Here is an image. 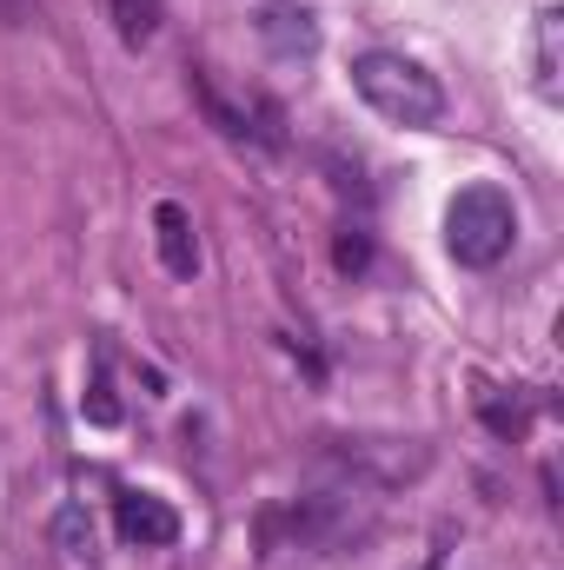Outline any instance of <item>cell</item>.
<instances>
[{"label":"cell","mask_w":564,"mask_h":570,"mask_svg":"<svg viewBox=\"0 0 564 570\" xmlns=\"http://www.w3.org/2000/svg\"><path fill=\"white\" fill-rule=\"evenodd\" d=\"M352 87L392 127H438L445 120V87L406 53H359L352 60Z\"/></svg>","instance_id":"obj_1"},{"label":"cell","mask_w":564,"mask_h":570,"mask_svg":"<svg viewBox=\"0 0 564 570\" xmlns=\"http://www.w3.org/2000/svg\"><path fill=\"white\" fill-rule=\"evenodd\" d=\"M518 239V206L498 193V186H465L451 206H445V246L458 266L471 273H492Z\"/></svg>","instance_id":"obj_2"},{"label":"cell","mask_w":564,"mask_h":570,"mask_svg":"<svg viewBox=\"0 0 564 570\" xmlns=\"http://www.w3.org/2000/svg\"><path fill=\"white\" fill-rule=\"evenodd\" d=\"M532 87L545 107L564 100V7H538L532 20Z\"/></svg>","instance_id":"obj_3"},{"label":"cell","mask_w":564,"mask_h":570,"mask_svg":"<svg viewBox=\"0 0 564 570\" xmlns=\"http://www.w3.org/2000/svg\"><path fill=\"white\" fill-rule=\"evenodd\" d=\"M153 246H159V266L173 279H193L200 273V239H193V213L179 199H159L153 206Z\"/></svg>","instance_id":"obj_4"},{"label":"cell","mask_w":564,"mask_h":570,"mask_svg":"<svg viewBox=\"0 0 564 570\" xmlns=\"http://www.w3.org/2000/svg\"><path fill=\"white\" fill-rule=\"evenodd\" d=\"M260 40H266L273 60H312V53H319V27H312V13L292 7V0L260 7Z\"/></svg>","instance_id":"obj_5"},{"label":"cell","mask_w":564,"mask_h":570,"mask_svg":"<svg viewBox=\"0 0 564 570\" xmlns=\"http://www.w3.org/2000/svg\"><path fill=\"white\" fill-rule=\"evenodd\" d=\"M114 518H120V538H127V544H140V551H166V544L179 538L173 504H159V498H146V491H120Z\"/></svg>","instance_id":"obj_6"},{"label":"cell","mask_w":564,"mask_h":570,"mask_svg":"<svg viewBox=\"0 0 564 570\" xmlns=\"http://www.w3.org/2000/svg\"><path fill=\"white\" fill-rule=\"evenodd\" d=\"M107 13H114V33H120V47H134V53H146V47L159 40L166 0H107Z\"/></svg>","instance_id":"obj_7"},{"label":"cell","mask_w":564,"mask_h":570,"mask_svg":"<svg viewBox=\"0 0 564 570\" xmlns=\"http://www.w3.org/2000/svg\"><path fill=\"white\" fill-rule=\"evenodd\" d=\"M54 538H60V544H67L74 558H87V551H94V524H87V518H80L74 504H67V511L54 518Z\"/></svg>","instance_id":"obj_8"},{"label":"cell","mask_w":564,"mask_h":570,"mask_svg":"<svg viewBox=\"0 0 564 570\" xmlns=\"http://www.w3.org/2000/svg\"><path fill=\"white\" fill-rule=\"evenodd\" d=\"M87 419H94V425H114V419H120V405L107 399V372H94V392H87Z\"/></svg>","instance_id":"obj_9"},{"label":"cell","mask_w":564,"mask_h":570,"mask_svg":"<svg viewBox=\"0 0 564 570\" xmlns=\"http://www.w3.org/2000/svg\"><path fill=\"white\" fill-rule=\"evenodd\" d=\"M359 266H366V233L346 226V233H339V273H359Z\"/></svg>","instance_id":"obj_10"}]
</instances>
